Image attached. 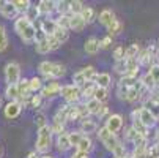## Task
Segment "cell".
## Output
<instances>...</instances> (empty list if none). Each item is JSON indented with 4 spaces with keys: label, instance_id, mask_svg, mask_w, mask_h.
<instances>
[{
    "label": "cell",
    "instance_id": "obj_1",
    "mask_svg": "<svg viewBox=\"0 0 159 158\" xmlns=\"http://www.w3.org/2000/svg\"><path fill=\"white\" fill-rule=\"evenodd\" d=\"M14 30H16V33L19 35V38L24 41V43L33 41L35 32H36L35 26L32 24L30 21H27L24 16H20V17H17V19L14 21Z\"/></svg>",
    "mask_w": 159,
    "mask_h": 158
},
{
    "label": "cell",
    "instance_id": "obj_2",
    "mask_svg": "<svg viewBox=\"0 0 159 158\" xmlns=\"http://www.w3.org/2000/svg\"><path fill=\"white\" fill-rule=\"evenodd\" d=\"M38 70L44 78H48V79H58V78L65 76V73H66L65 65L57 63V62H49V60L41 62Z\"/></svg>",
    "mask_w": 159,
    "mask_h": 158
},
{
    "label": "cell",
    "instance_id": "obj_3",
    "mask_svg": "<svg viewBox=\"0 0 159 158\" xmlns=\"http://www.w3.org/2000/svg\"><path fill=\"white\" fill-rule=\"evenodd\" d=\"M52 144V131H51V127L46 125V127H43V128H38V136H36V153H44V152H48L49 147Z\"/></svg>",
    "mask_w": 159,
    "mask_h": 158
},
{
    "label": "cell",
    "instance_id": "obj_4",
    "mask_svg": "<svg viewBox=\"0 0 159 158\" xmlns=\"http://www.w3.org/2000/svg\"><path fill=\"white\" fill-rule=\"evenodd\" d=\"M132 119H139L148 130L153 128V127H156V122H157L156 117H154V114H153L148 108H145V106L135 109V111L132 112Z\"/></svg>",
    "mask_w": 159,
    "mask_h": 158
},
{
    "label": "cell",
    "instance_id": "obj_5",
    "mask_svg": "<svg viewBox=\"0 0 159 158\" xmlns=\"http://www.w3.org/2000/svg\"><path fill=\"white\" fill-rule=\"evenodd\" d=\"M60 95L66 100L68 104H77V101L80 100V87H76L73 84L61 85L60 87Z\"/></svg>",
    "mask_w": 159,
    "mask_h": 158
},
{
    "label": "cell",
    "instance_id": "obj_6",
    "mask_svg": "<svg viewBox=\"0 0 159 158\" xmlns=\"http://www.w3.org/2000/svg\"><path fill=\"white\" fill-rule=\"evenodd\" d=\"M98 138H99V141L106 146V149L110 150V152H113V150L120 146V141L117 139L115 134H112L110 131H107L104 127L98 130Z\"/></svg>",
    "mask_w": 159,
    "mask_h": 158
},
{
    "label": "cell",
    "instance_id": "obj_7",
    "mask_svg": "<svg viewBox=\"0 0 159 158\" xmlns=\"http://www.w3.org/2000/svg\"><path fill=\"white\" fill-rule=\"evenodd\" d=\"M20 79V66L16 62H10L5 66V81L8 85H16Z\"/></svg>",
    "mask_w": 159,
    "mask_h": 158
},
{
    "label": "cell",
    "instance_id": "obj_8",
    "mask_svg": "<svg viewBox=\"0 0 159 158\" xmlns=\"http://www.w3.org/2000/svg\"><path fill=\"white\" fill-rule=\"evenodd\" d=\"M107 131H110L112 134H115L118 133L121 128H123V117L120 114H112L107 117L106 120V127H104Z\"/></svg>",
    "mask_w": 159,
    "mask_h": 158
},
{
    "label": "cell",
    "instance_id": "obj_9",
    "mask_svg": "<svg viewBox=\"0 0 159 158\" xmlns=\"http://www.w3.org/2000/svg\"><path fill=\"white\" fill-rule=\"evenodd\" d=\"M60 84L58 82H49L48 85H44L41 89V98H54L60 95Z\"/></svg>",
    "mask_w": 159,
    "mask_h": 158
},
{
    "label": "cell",
    "instance_id": "obj_10",
    "mask_svg": "<svg viewBox=\"0 0 159 158\" xmlns=\"http://www.w3.org/2000/svg\"><path fill=\"white\" fill-rule=\"evenodd\" d=\"M0 14H2L3 17H7V19L16 17L17 11H16L13 2H10V0H0Z\"/></svg>",
    "mask_w": 159,
    "mask_h": 158
},
{
    "label": "cell",
    "instance_id": "obj_11",
    "mask_svg": "<svg viewBox=\"0 0 159 158\" xmlns=\"http://www.w3.org/2000/svg\"><path fill=\"white\" fill-rule=\"evenodd\" d=\"M20 111H22V104H20L19 101H10V103L5 106V109H3L7 119H16V117L20 114Z\"/></svg>",
    "mask_w": 159,
    "mask_h": 158
},
{
    "label": "cell",
    "instance_id": "obj_12",
    "mask_svg": "<svg viewBox=\"0 0 159 158\" xmlns=\"http://www.w3.org/2000/svg\"><path fill=\"white\" fill-rule=\"evenodd\" d=\"M85 21L82 19L80 14H70V29L74 30V32H82L85 29Z\"/></svg>",
    "mask_w": 159,
    "mask_h": 158
},
{
    "label": "cell",
    "instance_id": "obj_13",
    "mask_svg": "<svg viewBox=\"0 0 159 158\" xmlns=\"http://www.w3.org/2000/svg\"><path fill=\"white\" fill-rule=\"evenodd\" d=\"M41 30L44 32V35L46 36H52L54 35V32H55V29H57V22L54 21V19H41Z\"/></svg>",
    "mask_w": 159,
    "mask_h": 158
},
{
    "label": "cell",
    "instance_id": "obj_14",
    "mask_svg": "<svg viewBox=\"0 0 159 158\" xmlns=\"http://www.w3.org/2000/svg\"><path fill=\"white\" fill-rule=\"evenodd\" d=\"M36 7L39 10V14L49 16V14H52L55 11V2H54V0H41Z\"/></svg>",
    "mask_w": 159,
    "mask_h": 158
},
{
    "label": "cell",
    "instance_id": "obj_15",
    "mask_svg": "<svg viewBox=\"0 0 159 158\" xmlns=\"http://www.w3.org/2000/svg\"><path fill=\"white\" fill-rule=\"evenodd\" d=\"M84 49H85L87 54H92V55L98 54V51H99V40L95 38V36H90L85 41V44H84Z\"/></svg>",
    "mask_w": 159,
    "mask_h": 158
},
{
    "label": "cell",
    "instance_id": "obj_16",
    "mask_svg": "<svg viewBox=\"0 0 159 158\" xmlns=\"http://www.w3.org/2000/svg\"><path fill=\"white\" fill-rule=\"evenodd\" d=\"M70 108H71V104L61 106L57 111V114L54 117V122L55 123H60V125H65V122H68V117H70Z\"/></svg>",
    "mask_w": 159,
    "mask_h": 158
},
{
    "label": "cell",
    "instance_id": "obj_17",
    "mask_svg": "<svg viewBox=\"0 0 159 158\" xmlns=\"http://www.w3.org/2000/svg\"><path fill=\"white\" fill-rule=\"evenodd\" d=\"M92 149H93V144H92V139H90L87 134H84V136L80 138V141L77 142V146H76V150L77 152H82V153H87L88 155V152H92Z\"/></svg>",
    "mask_w": 159,
    "mask_h": 158
},
{
    "label": "cell",
    "instance_id": "obj_18",
    "mask_svg": "<svg viewBox=\"0 0 159 158\" xmlns=\"http://www.w3.org/2000/svg\"><path fill=\"white\" fill-rule=\"evenodd\" d=\"M95 89H96V84L95 82H85L82 87H80V98H87L88 100H92L93 98V93H95Z\"/></svg>",
    "mask_w": 159,
    "mask_h": 158
},
{
    "label": "cell",
    "instance_id": "obj_19",
    "mask_svg": "<svg viewBox=\"0 0 159 158\" xmlns=\"http://www.w3.org/2000/svg\"><path fill=\"white\" fill-rule=\"evenodd\" d=\"M93 82L96 84V87H101V89H109L112 79H110V74L109 73H99L95 76Z\"/></svg>",
    "mask_w": 159,
    "mask_h": 158
},
{
    "label": "cell",
    "instance_id": "obj_20",
    "mask_svg": "<svg viewBox=\"0 0 159 158\" xmlns=\"http://www.w3.org/2000/svg\"><path fill=\"white\" fill-rule=\"evenodd\" d=\"M98 130V125H96V122L95 120H90V119H85V120H82L80 122V133L82 134H85L87 133V136L90 133H95Z\"/></svg>",
    "mask_w": 159,
    "mask_h": 158
},
{
    "label": "cell",
    "instance_id": "obj_21",
    "mask_svg": "<svg viewBox=\"0 0 159 158\" xmlns=\"http://www.w3.org/2000/svg\"><path fill=\"white\" fill-rule=\"evenodd\" d=\"M121 30H123V22L120 21V19H113L112 21V24L107 27V32H109V36L110 38H113L115 35H118V33H121Z\"/></svg>",
    "mask_w": 159,
    "mask_h": 158
},
{
    "label": "cell",
    "instance_id": "obj_22",
    "mask_svg": "<svg viewBox=\"0 0 159 158\" xmlns=\"http://www.w3.org/2000/svg\"><path fill=\"white\" fill-rule=\"evenodd\" d=\"M115 19V14H113L112 10H102L99 13V22L104 26V27H109L112 24V21Z\"/></svg>",
    "mask_w": 159,
    "mask_h": 158
},
{
    "label": "cell",
    "instance_id": "obj_23",
    "mask_svg": "<svg viewBox=\"0 0 159 158\" xmlns=\"http://www.w3.org/2000/svg\"><path fill=\"white\" fill-rule=\"evenodd\" d=\"M57 147L60 152H65L68 149H71V144H70V138H68V133H61L57 136Z\"/></svg>",
    "mask_w": 159,
    "mask_h": 158
},
{
    "label": "cell",
    "instance_id": "obj_24",
    "mask_svg": "<svg viewBox=\"0 0 159 158\" xmlns=\"http://www.w3.org/2000/svg\"><path fill=\"white\" fill-rule=\"evenodd\" d=\"M139 52H140V46H139L137 43H132V44H131L129 48H126V49H125V60L137 59Z\"/></svg>",
    "mask_w": 159,
    "mask_h": 158
},
{
    "label": "cell",
    "instance_id": "obj_25",
    "mask_svg": "<svg viewBox=\"0 0 159 158\" xmlns=\"http://www.w3.org/2000/svg\"><path fill=\"white\" fill-rule=\"evenodd\" d=\"M80 16L85 21V24H92L95 21V10L92 7H84L82 11H80Z\"/></svg>",
    "mask_w": 159,
    "mask_h": 158
},
{
    "label": "cell",
    "instance_id": "obj_26",
    "mask_svg": "<svg viewBox=\"0 0 159 158\" xmlns=\"http://www.w3.org/2000/svg\"><path fill=\"white\" fill-rule=\"evenodd\" d=\"M132 128L135 130V133H139L140 136L148 138V128H147L139 119H132Z\"/></svg>",
    "mask_w": 159,
    "mask_h": 158
},
{
    "label": "cell",
    "instance_id": "obj_27",
    "mask_svg": "<svg viewBox=\"0 0 159 158\" xmlns=\"http://www.w3.org/2000/svg\"><path fill=\"white\" fill-rule=\"evenodd\" d=\"M93 98H95L96 101H99L101 104H102V103H106V101H107V98H109V90H107V89L96 87V89H95V93H93Z\"/></svg>",
    "mask_w": 159,
    "mask_h": 158
},
{
    "label": "cell",
    "instance_id": "obj_28",
    "mask_svg": "<svg viewBox=\"0 0 159 158\" xmlns=\"http://www.w3.org/2000/svg\"><path fill=\"white\" fill-rule=\"evenodd\" d=\"M60 44H63L68 38H70V32H68L66 29H61V27H58L57 26V29H55V32H54V35H52Z\"/></svg>",
    "mask_w": 159,
    "mask_h": 158
},
{
    "label": "cell",
    "instance_id": "obj_29",
    "mask_svg": "<svg viewBox=\"0 0 159 158\" xmlns=\"http://www.w3.org/2000/svg\"><path fill=\"white\" fill-rule=\"evenodd\" d=\"M24 17L27 19V21H30L32 24H33V21H36L38 17H39V10H38V7L36 5H30L29 7V10L25 11V14H24Z\"/></svg>",
    "mask_w": 159,
    "mask_h": 158
},
{
    "label": "cell",
    "instance_id": "obj_30",
    "mask_svg": "<svg viewBox=\"0 0 159 158\" xmlns=\"http://www.w3.org/2000/svg\"><path fill=\"white\" fill-rule=\"evenodd\" d=\"M101 106H102V104H101L99 101H96L95 98H92V100L85 101V108H87V111H88V114H95V116H96Z\"/></svg>",
    "mask_w": 159,
    "mask_h": 158
},
{
    "label": "cell",
    "instance_id": "obj_31",
    "mask_svg": "<svg viewBox=\"0 0 159 158\" xmlns=\"http://www.w3.org/2000/svg\"><path fill=\"white\" fill-rule=\"evenodd\" d=\"M5 97L11 101H19V90H17V85H8L7 90H5Z\"/></svg>",
    "mask_w": 159,
    "mask_h": 158
},
{
    "label": "cell",
    "instance_id": "obj_32",
    "mask_svg": "<svg viewBox=\"0 0 159 158\" xmlns=\"http://www.w3.org/2000/svg\"><path fill=\"white\" fill-rule=\"evenodd\" d=\"M13 5H14V8H16L17 13H24L25 14V11L29 10V7L32 5V2H29V0H13Z\"/></svg>",
    "mask_w": 159,
    "mask_h": 158
},
{
    "label": "cell",
    "instance_id": "obj_33",
    "mask_svg": "<svg viewBox=\"0 0 159 158\" xmlns=\"http://www.w3.org/2000/svg\"><path fill=\"white\" fill-rule=\"evenodd\" d=\"M55 11H57L60 16L70 14V2H66V0H61V2H55Z\"/></svg>",
    "mask_w": 159,
    "mask_h": 158
},
{
    "label": "cell",
    "instance_id": "obj_34",
    "mask_svg": "<svg viewBox=\"0 0 159 158\" xmlns=\"http://www.w3.org/2000/svg\"><path fill=\"white\" fill-rule=\"evenodd\" d=\"M8 48V36L3 26H0V52H3Z\"/></svg>",
    "mask_w": 159,
    "mask_h": 158
},
{
    "label": "cell",
    "instance_id": "obj_35",
    "mask_svg": "<svg viewBox=\"0 0 159 158\" xmlns=\"http://www.w3.org/2000/svg\"><path fill=\"white\" fill-rule=\"evenodd\" d=\"M84 8V3L80 2V0H73V2H70V14H80Z\"/></svg>",
    "mask_w": 159,
    "mask_h": 158
},
{
    "label": "cell",
    "instance_id": "obj_36",
    "mask_svg": "<svg viewBox=\"0 0 159 158\" xmlns=\"http://www.w3.org/2000/svg\"><path fill=\"white\" fill-rule=\"evenodd\" d=\"M57 22V26L61 27V29H66L70 30V14H65V16H58L57 19H54Z\"/></svg>",
    "mask_w": 159,
    "mask_h": 158
},
{
    "label": "cell",
    "instance_id": "obj_37",
    "mask_svg": "<svg viewBox=\"0 0 159 158\" xmlns=\"http://www.w3.org/2000/svg\"><path fill=\"white\" fill-rule=\"evenodd\" d=\"M35 49H36L38 54H49V52H51L49 44H48V40L39 41V43H35Z\"/></svg>",
    "mask_w": 159,
    "mask_h": 158
},
{
    "label": "cell",
    "instance_id": "obj_38",
    "mask_svg": "<svg viewBox=\"0 0 159 158\" xmlns=\"http://www.w3.org/2000/svg\"><path fill=\"white\" fill-rule=\"evenodd\" d=\"M148 74L154 79V82H156V85L159 89V63H154V65L150 66V68H148Z\"/></svg>",
    "mask_w": 159,
    "mask_h": 158
},
{
    "label": "cell",
    "instance_id": "obj_39",
    "mask_svg": "<svg viewBox=\"0 0 159 158\" xmlns=\"http://www.w3.org/2000/svg\"><path fill=\"white\" fill-rule=\"evenodd\" d=\"M29 87H30V92H36V90H41L43 89V82L39 78H32L29 79Z\"/></svg>",
    "mask_w": 159,
    "mask_h": 158
},
{
    "label": "cell",
    "instance_id": "obj_40",
    "mask_svg": "<svg viewBox=\"0 0 159 158\" xmlns=\"http://www.w3.org/2000/svg\"><path fill=\"white\" fill-rule=\"evenodd\" d=\"M84 136V134L80 133V131H73V133H68V138H70V144H71V147L74 146H77V142L80 141V138Z\"/></svg>",
    "mask_w": 159,
    "mask_h": 158
},
{
    "label": "cell",
    "instance_id": "obj_41",
    "mask_svg": "<svg viewBox=\"0 0 159 158\" xmlns=\"http://www.w3.org/2000/svg\"><path fill=\"white\" fill-rule=\"evenodd\" d=\"M113 59H115V62L125 60V48H123V46L115 48V51H113Z\"/></svg>",
    "mask_w": 159,
    "mask_h": 158
},
{
    "label": "cell",
    "instance_id": "obj_42",
    "mask_svg": "<svg viewBox=\"0 0 159 158\" xmlns=\"http://www.w3.org/2000/svg\"><path fill=\"white\" fill-rule=\"evenodd\" d=\"M35 123H36V127H38V128L46 127V125H48V123H46V116L41 114V112H38L36 117H35Z\"/></svg>",
    "mask_w": 159,
    "mask_h": 158
},
{
    "label": "cell",
    "instance_id": "obj_43",
    "mask_svg": "<svg viewBox=\"0 0 159 158\" xmlns=\"http://www.w3.org/2000/svg\"><path fill=\"white\" fill-rule=\"evenodd\" d=\"M115 71L117 73H120V74H125V71H126V60H120V62H115Z\"/></svg>",
    "mask_w": 159,
    "mask_h": 158
},
{
    "label": "cell",
    "instance_id": "obj_44",
    "mask_svg": "<svg viewBox=\"0 0 159 158\" xmlns=\"http://www.w3.org/2000/svg\"><path fill=\"white\" fill-rule=\"evenodd\" d=\"M46 40H48V44H49V49H51V51H55V49H58V48L61 46V44H60L54 36H48Z\"/></svg>",
    "mask_w": 159,
    "mask_h": 158
},
{
    "label": "cell",
    "instance_id": "obj_45",
    "mask_svg": "<svg viewBox=\"0 0 159 158\" xmlns=\"http://www.w3.org/2000/svg\"><path fill=\"white\" fill-rule=\"evenodd\" d=\"M112 46V38L107 35V36H104L101 41H99V49H109Z\"/></svg>",
    "mask_w": 159,
    "mask_h": 158
},
{
    "label": "cell",
    "instance_id": "obj_46",
    "mask_svg": "<svg viewBox=\"0 0 159 158\" xmlns=\"http://www.w3.org/2000/svg\"><path fill=\"white\" fill-rule=\"evenodd\" d=\"M41 101H43L41 95H33L32 98H29V103L32 104V108H36V109L41 106Z\"/></svg>",
    "mask_w": 159,
    "mask_h": 158
},
{
    "label": "cell",
    "instance_id": "obj_47",
    "mask_svg": "<svg viewBox=\"0 0 159 158\" xmlns=\"http://www.w3.org/2000/svg\"><path fill=\"white\" fill-rule=\"evenodd\" d=\"M48 36L44 35V32L41 30V29H36V32H35V38H33V41L35 43H39V41H44Z\"/></svg>",
    "mask_w": 159,
    "mask_h": 158
},
{
    "label": "cell",
    "instance_id": "obj_48",
    "mask_svg": "<svg viewBox=\"0 0 159 158\" xmlns=\"http://www.w3.org/2000/svg\"><path fill=\"white\" fill-rule=\"evenodd\" d=\"M107 111H109V108H107L106 104H102V106L99 108V111H98V114H96V116H98V117H104V116L107 114Z\"/></svg>",
    "mask_w": 159,
    "mask_h": 158
},
{
    "label": "cell",
    "instance_id": "obj_49",
    "mask_svg": "<svg viewBox=\"0 0 159 158\" xmlns=\"http://www.w3.org/2000/svg\"><path fill=\"white\" fill-rule=\"evenodd\" d=\"M71 158H88L87 153H82V152H76V155H73Z\"/></svg>",
    "mask_w": 159,
    "mask_h": 158
},
{
    "label": "cell",
    "instance_id": "obj_50",
    "mask_svg": "<svg viewBox=\"0 0 159 158\" xmlns=\"http://www.w3.org/2000/svg\"><path fill=\"white\" fill-rule=\"evenodd\" d=\"M27 158H39V156H38V153H36V152H30Z\"/></svg>",
    "mask_w": 159,
    "mask_h": 158
},
{
    "label": "cell",
    "instance_id": "obj_51",
    "mask_svg": "<svg viewBox=\"0 0 159 158\" xmlns=\"http://www.w3.org/2000/svg\"><path fill=\"white\" fill-rule=\"evenodd\" d=\"M125 158H132V155H126V156H125Z\"/></svg>",
    "mask_w": 159,
    "mask_h": 158
},
{
    "label": "cell",
    "instance_id": "obj_52",
    "mask_svg": "<svg viewBox=\"0 0 159 158\" xmlns=\"http://www.w3.org/2000/svg\"><path fill=\"white\" fill-rule=\"evenodd\" d=\"M43 158H52V156H43Z\"/></svg>",
    "mask_w": 159,
    "mask_h": 158
},
{
    "label": "cell",
    "instance_id": "obj_53",
    "mask_svg": "<svg viewBox=\"0 0 159 158\" xmlns=\"http://www.w3.org/2000/svg\"><path fill=\"white\" fill-rule=\"evenodd\" d=\"M0 106H2V100H0Z\"/></svg>",
    "mask_w": 159,
    "mask_h": 158
},
{
    "label": "cell",
    "instance_id": "obj_54",
    "mask_svg": "<svg viewBox=\"0 0 159 158\" xmlns=\"http://www.w3.org/2000/svg\"><path fill=\"white\" fill-rule=\"evenodd\" d=\"M156 158H159V156H156Z\"/></svg>",
    "mask_w": 159,
    "mask_h": 158
}]
</instances>
